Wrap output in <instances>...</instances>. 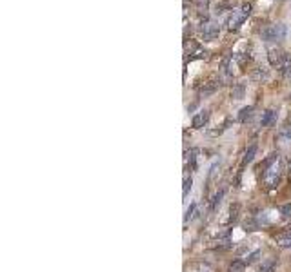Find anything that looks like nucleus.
Here are the masks:
<instances>
[{
	"mask_svg": "<svg viewBox=\"0 0 291 272\" xmlns=\"http://www.w3.org/2000/svg\"><path fill=\"white\" fill-rule=\"evenodd\" d=\"M249 13H251V5L249 4H244V5H240L238 9H233L228 22H226V26H228L229 31H235V29H238V27L242 26L244 20L249 16Z\"/></svg>",
	"mask_w": 291,
	"mask_h": 272,
	"instance_id": "nucleus-1",
	"label": "nucleus"
},
{
	"mask_svg": "<svg viewBox=\"0 0 291 272\" xmlns=\"http://www.w3.org/2000/svg\"><path fill=\"white\" fill-rule=\"evenodd\" d=\"M288 35V27L284 24H273L268 26L262 31V40L264 42H282Z\"/></svg>",
	"mask_w": 291,
	"mask_h": 272,
	"instance_id": "nucleus-2",
	"label": "nucleus"
},
{
	"mask_svg": "<svg viewBox=\"0 0 291 272\" xmlns=\"http://www.w3.org/2000/svg\"><path fill=\"white\" fill-rule=\"evenodd\" d=\"M268 58H270V64L273 66V68H286V66H290V55H288L286 51H282L281 47H273V49H270V55H268Z\"/></svg>",
	"mask_w": 291,
	"mask_h": 272,
	"instance_id": "nucleus-3",
	"label": "nucleus"
},
{
	"mask_svg": "<svg viewBox=\"0 0 291 272\" xmlns=\"http://www.w3.org/2000/svg\"><path fill=\"white\" fill-rule=\"evenodd\" d=\"M200 31L206 40H215V38L218 37V33H220V27H218L215 22H204L200 27Z\"/></svg>",
	"mask_w": 291,
	"mask_h": 272,
	"instance_id": "nucleus-4",
	"label": "nucleus"
},
{
	"mask_svg": "<svg viewBox=\"0 0 291 272\" xmlns=\"http://www.w3.org/2000/svg\"><path fill=\"white\" fill-rule=\"evenodd\" d=\"M207 120H209V111L202 109V111H198L195 116H193V120H191V127H193V129H202V127L207 124Z\"/></svg>",
	"mask_w": 291,
	"mask_h": 272,
	"instance_id": "nucleus-5",
	"label": "nucleus"
},
{
	"mask_svg": "<svg viewBox=\"0 0 291 272\" xmlns=\"http://www.w3.org/2000/svg\"><path fill=\"white\" fill-rule=\"evenodd\" d=\"M257 143H251V145L246 149V152H244V156H242V162H240V169H244L246 165H249V163L253 162L255 156H257Z\"/></svg>",
	"mask_w": 291,
	"mask_h": 272,
	"instance_id": "nucleus-6",
	"label": "nucleus"
},
{
	"mask_svg": "<svg viewBox=\"0 0 291 272\" xmlns=\"http://www.w3.org/2000/svg\"><path fill=\"white\" fill-rule=\"evenodd\" d=\"M277 162H279V152H271L270 156H268V158L264 160V162L260 163L257 171H262V174H266V173H268V169L273 167V165H275Z\"/></svg>",
	"mask_w": 291,
	"mask_h": 272,
	"instance_id": "nucleus-7",
	"label": "nucleus"
},
{
	"mask_svg": "<svg viewBox=\"0 0 291 272\" xmlns=\"http://www.w3.org/2000/svg\"><path fill=\"white\" fill-rule=\"evenodd\" d=\"M253 111H255L253 105H246V107H242V109L238 111L237 120L240 122V124H246L248 120H251V116H253Z\"/></svg>",
	"mask_w": 291,
	"mask_h": 272,
	"instance_id": "nucleus-8",
	"label": "nucleus"
},
{
	"mask_svg": "<svg viewBox=\"0 0 291 272\" xmlns=\"http://www.w3.org/2000/svg\"><path fill=\"white\" fill-rule=\"evenodd\" d=\"M218 87H220V80H209V82L204 84V87L200 89V94L202 96H209V94L215 93Z\"/></svg>",
	"mask_w": 291,
	"mask_h": 272,
	"instance_id": "nucleus-9",
	"label": "nucleus"
},
{
	"mask_svg": "<svg viewBox=\"0 0 291 272\" xmlns=\"http://www.w3.org/2000/svg\"><path fill=\"white\" fill-rule=\"evenodd\" d=\"M251 78H253L255 82H266V80L270 78V71L266 68H257L253 71V74H251Z\"/></svg>",
	"mask_w": 291,
	"mask_h": 272,
	"instance_id": "nucleus-10",
	"label": "nucleus"
},
{
	"mask_svg": "<svg viewBox=\"0 0 291 272\" xmlns=\"http://www.w3.org/2000/svg\"><path fill=\"white\" fill-rule=\"evenodd\" d=\"M273 120H275V111L268 109V111H264V115H262V118H260V126L268 127L273 124Z\"/></svg>",
	"mask_w": 291,
	"mask_h": 272,
	"instance_id": "nucleus-11",
	"label": "nucleus"
},
{
	"mask_svg": "<svg viewBox=\"0 0 291 272\" xmlns=\"http://www.w3.org/2000/svg\"><path fill=\"white\" fill-rule=\"evenodd\" d=\"M246 94V85L244 84H235L231 89V98L233 100H242Z\"/></svg>",
	"mask_w": 291,
	"mask_h": 272,
	"instance_id": "nucleus-12",
	"label": "nucleus"
},
{
	"mask_svg": "<svg viewBox=\"0 0 291 272\" xmlns=\"http://www.w3.org/2000/svg\"><path fill=\"white\" fill-rule=\"evenodd\" d=\"M275 240L281 247H291V230H286L284 234H279Z\"/></svg>",
	"mask_w": 291,
	"mask_h": 272,
	"instance_id": "nucleus-13",
	"label": "nucleus"
},
{
	"mask_svg": "<svg viewBox=\"0 0 291 272\" xmlns=\"http://www.w3.org/2000/svg\"><path fill=\"white\" fill-rule=\"evenodd\" d=\"M231 2L229 0H224V2H220V4H217V7H215V15H222L226 9H231ZM233 11V9H231Z\"/></svg>",
	"mask_w": 291,
	"mask_h": 272,
	"instance_id": "nucleus-14",
	"label": "nucleus"
},
{
	"mask_svg": "<svg viewBox=\"0 0 291 272\" xmlns=\"http://www.w3.org/2000/svg\"><path fill=\"white\" fill-rule=\"evenodd\" d=\"M244 271H246V263L240 262V260H235L229 265V272H244Z\"/></svg>",
	"mask_w": 291,
	"mask_h": 272,
	"instance_id": "nucleus-15",
	"label": "nucleus"
},
{
	"mask_svg": "<svg viewBox=\"0 0 291 272\" xmlns=\"http://www.w3.org/2000/svg\"><path fill=\"white\" fill-rule=\"evenodd\" d=\"M238 212H240V205L238 204H231V207H229V221H237L238 218Z\"/></svg>",
	"mask_w": 291,
	"mask_h": 272,
	"instance_id": "nucleus-16",
	"label": "nucleus"
},
{
	"mask_svg": "<svg viewBox=\"0 0 291 272\" xmlns=\"http://www.w3.org/2000/svg\"><path fill=\"white\" fill-rule=\"evenodd\" d=\"M281 135L284 136V138H288V140H290V138H291V116H290V118H288L286 126L282 127V133H281Z\"/></svg>",
	"mask_w": 291,
	"mask_h": 272,
	"instance_id": "nucleus-17",
	"label": "nucleus"
},
{
	"mask_svg": "<svg viewBox=\"0 0 291 272\" xmlns=\"http://www.w3.org/2000/svg\"><path fill=\"white\" fill-rule=\"evenodd\" d=\"M222 196H224V191H218L215 196H213V202H211V210H215L217 209V205H220V200H222Z\"/></svg>",
	"mask_w": 291,
	"mask_h": 272,
	"instance_id": "nucleus-18",
	"label": "nucleus"
},
{
	"mask_svg": "<svg viewBox=\"0 0 291 272\" xmlns=\"http://www.w3.org/2000/svg\"><path fill=\"white\" fill-rule=\"evenodd\" d=\"M275 271V262H266L262 267L259 269V272H273Z\"/></svg>",
	"mask_w": 291,
	"mask_h": 272,
	"instance_id": "nucleus-19",
	"label": "nucleus"
},
{
	"mask_svg": "<svg viewBox=\"0 0 291 272\" xmlns=\"http://www.w3.org/2000/svg\"><path fill=\"white\" fill-rule=\"evenodd\" d=\"M281 214L284 216V218H290L291 216V204H286L281 207Z\"/></svg>",
	"mask_w": 291,
	"mask_h": 272,
	"instance_id": "nucleus-20",
	"label": "nucleus"
},
{
	"mask_svg": "<svg viewBox=\"0 0 291 272\" xmlns=\"http://www.w3.org/2000/svg\"><path fill=\"white\" fill-rule=\"evenodd\" d=\"M191 183H193V180H191V178H186V182H184V193H182V194H184V198L188 196V193L191 191Z\"/></svg>",
	"mask_w": 291,
	"mask_h": 272,
	"instance_id": "nucleus-21",
	"label": "nucleus"
},
{
	"mask_svg": "<svg viewBox=\"0 0 291 272\" xmlns=\"http://www.w3.org/2000/svg\"><path fill=\"white\" fill-rule=\"evenodd\" d=\"M281 71H282V74L286 76L288 82H290V84H291V66H286V68H282Z\"/></svg>",
	"mask_w": 291,
	"mask_h": 272,
	"instance_id": "nucleus-22",
	"label": "nucleus"
},
{
	"mask_svg": "<svg viewBox=\"0 0 291 272\" xmlns=\"http://www.w3.org/2000/svg\"><path fill=\"white\" fill-rule=\"evenodd\" d=\"M259 254H260V252H259V251H255V252H253V254H249V256H248V260H246V262H248V265H249V263L257 262V258H259Z\"/></svg>",
	"mask_w": 291,
	"mask_h": 272,
	"instance_id": "nucleus-23",
	"label": "nucleus"
},
{
	"mask_svg": "<svg viewBox=\"0 0 291 272\" xmlns=\"http://www.w3.org/2000/svg\"><path fill=\"white\" fill-rule=\"evenodd\" d=\"M290 178H291V165H290Z\"/></svg>",
	"mask_w": 291,
	"mask_h": 272,
	"instance_id": "nucleus-24",
	"label": "nucleus"
}]
</instances>
